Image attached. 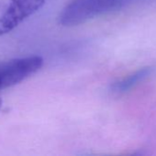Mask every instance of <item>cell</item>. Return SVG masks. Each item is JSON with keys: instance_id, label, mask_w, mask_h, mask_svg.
Instances as JSON below:
<instances>
[{"instance_id": "obj_1", "label": "cell", "mask_w": 156, "mask_h": 156, "mask_svg": "<svg viewBox=\"0 0 156 156\" xmlns=\"http://www.w3.org/2000/svg\"><path fill=\"white\" fill-rule=\"evenodd\" d=\"M122 0H73L59 15V23L64 27L77 26L97 16L118 10Z\"/></svg>"}, {"instance_id": "obj_2", "label": "cell", "mask_w": 156, "mask_h": 156, "mask_svg": "<svg viewBox=\"0 0 156 156\" xmlns=\"http://www.w3.org/2000/svg\"><path fill=\"white\" fill-rule=\"evenodd\" d=\"M43 65L40 56H29L0 62V90L12 87L32 74Z\"/></svg>"}, {"instance_id": "obj_3", "label": "cell", "mask_w": 156, "mask_h": 156, "mask_svg": "<svg viewBox=\"0 0 156 156\" xmlns=\"http://www.w3.org/2000/svg\"><path fill=\"white\" fill-rule=\"evenodd\" d=\"M44 3L45 0H9L6 9L0 16V36L14 30Z\"/></svg>"}, {"instance_id": "obj_4", "label": "cell", "mask_w": 156, "mask_h": 156, "mask_svg": "<svg viewBox=\"0 0 156 156\" xmlns=\"http://www.w3.org/2000/svg\"><path fill=\"white\" fill-rule=\"evenodd\" d=\"M154 67H145L132 72L131 74L128 75L127 77L118 80L112 85V91L117 93L126 92L129 90L132 89L139 83L145 80L148 77L152 75L154 72Z\"/></svg>"}, {"instance_id": "obj_5", "label": "cell", "mask_w": 156, "mask_h": 156, "mask_svg": "<svg viewBox=\"0 0 156 156\" xmlns=\"http://www.w3.org/2000/svg\"><path fill=\"white\" fill-rule=\"evenodd\" d=\"M1 106H2V100L0 99V109H1Z\"/></svg>"}]
</instances>
